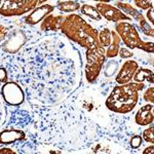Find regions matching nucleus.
<instances>
[{
  "instance_id": "obj_1",
  "label": "nucleus",
  "mask_w": 154,
  "mask_h": 154,
  "mask_svg": "<svg viewBox=\"0 0 154 154\" xmlns=\"http://www.w3.org/2000/svg\"><path fill=\"white\" fill-rule=\"evenodd\" d=\"M31 107L36 114L33 126L37 141L59 152L84 150L100 138V126L73 102Z\"/></svg>"
},
{
  "instance_id": "obj_2",
  "label": "nucleus",
  "mask_w": 154,
  "mask_h": 154,
  "mask_svg": "<svg viewBox=\"0 0 154 154\" xmlns=\"http://www.w3.org/2000/svg\"><path fill=\"white\" fill-rule=\"evenodd\" d=\"M60 31L70 41L77 43L85 51H102L99 41V31L91 27L82 17L71 14L65 17Z\"/></svg>"
},
{
  "instance_id": "obj_3",
  "label": "nucleus",
  "mask_w": 154,
  "mask_h": 154,
  "mask_svg": "<svg viewBox=\"0 0 154 154\" xmlns=\"http://www.w3.org/2000/svg\"><path fill=\"white\" fill-rule=\"evenodd\" d=\"M144 88L143 82H128L115 86L106 99V108L114 113H130L138 104L140 91Z\"/></svg>"
},
{
  "instance_id": "obj_4",
  "label": "nucleus",
  "mask_w": 154,
  "mask_h": 154,
  "mask_svg": "<svg viewBox=\"0 0 154 154\" xmlns=\"http://www.w3.org/2000/svg\"><path fill=\"white\" fill-rule=\"evenodd\" d=\"M115 32L120 37V40L130 49H142L149 54L154 53L153 41L145 42L139 35L136 27L128 21L119 22L115 27Z\"/></svg>"
},
{
  "instance_id": "obj_5",
  "label": "nucleus",
  "mask_w": 154,
  "mask_h": 154,
  "mask_svg": "<svg viewBox=\"0 0 154 154\" xmlns=\"http://www.w3.org/2000/svg\"><path fill=\"white\" fill-rule=\"evenodd\" d=\"M37 4L38 0H0V16L21 17L33 11Z\"/></svg>"
},
{
  "instance_id": "obj_6",
  "label": "nucleus",
  "mask_w": 154,
  "mask_h": 154,
  "mask_svg": "<svg viewBox=\"0 0 154 154\" xmlns=\"http://www.w3.org/2000/svg\"><path fill=\"white\" fill-rule=\"evenodd\" d=\"M86 64L84 67L85 78L89 83L96 82L99 78L104 64L106 62L105 49L102 51H85Z\"/></svg>"
},
{
  "instance_id": "obj_7",
  "label": "nucleus",
  "mask_w": 154,
  "mask_h": 154,
  "mask_svg": "<svg viewBox=\"0 0 154 154\" xmlns=\"http://www.w3.org/2000/svg\"><path fill=\"white\" fill-rule=\"evenodd\" d=\"M27 41H28V36L26 32L21 28L14 27L5 40L0 43V49L5 54H14L24 48Z\"/></svg>"
},
{
  "instance_id": "obj_8",
  "label": "nucleus",
  "mask_w": 154,
  "mask_h": 154,
  "mask_svg": "<svg viewBox=\"0 0 154 154\" xmlns=\"http://www.w3.org/2000/svg\"><path fill=\"white\" fill-rule=\"evenodd\" d=\"M0 94L7 105L18 107L21 106L26 100L25 91L21 85L16 81H7L1 86Z\"/></svg>"
},
{
  "instance_id": "obj_9",
  "label": "nucleus",
  "mask_w": 154,
  "mask_h": 154,
  "mask_svg": "<svg viewBox=\"0 0 154 154\" xmlns=\"http://www.w3.org/2000/svg\"><path fill=\"white\" fill-rule=\"evenodd\" d=\"M96 8L98 9L99 12L101 14L102 18L106 19L109 22L113 23H119L123 21H131V18L128 17L125 12H122L117 7L112 6L108 3H97Z\"/></svg>"
},
{
  "instance_id": "obj_10",
  "label": "nucleus",
  "mask_w": 154,
  "mask_h": 154,
  "mask_svg": "<svg viewBox=\"0 0 154 154\" xmlns=\"http://www.w3.org/2000/svg\"><path fill=\"white\" fill-rule=\"evenodd\" d=\"M54 6L51 5V4H43V5L35 7L33 11H31L28 16L25 17L24 22L29 26H35V25L40 23L45 17L51 14L54 11Z\"/></svg>"
},
{
  "instance_id": "obj_11",
  "label": "nucleus",
  "mask_w": 154,
  "mask_h": 154,
  "mask_svg": "<svg viewBox=\"0 0 154 154\" xmlns=\"http://www.w3.org/2000/svg\"><path fill=\"white\" fill-rule=\"evenodd\" d=\"M140 68L139 64L134 60H128L126 62L123 63L121 66L120 70H119L117 76H116L115 80L118 84H125L131 81L134 75H135L136 71Z\"/></svg>"
},
{
  "instance_id": "obj_12",
  "label": "nucleus",
  "mask_w": 154,
  "mask_h": 154,
  "mask_svg": "<svg viewBox=\"0 0 154 154\" xmlns=\"http://www.w3.org/2000/svg\"><path fill=\"white\" fill-rule=\"evenodd\" d=\"M154 106L153 104H146L141 107L135 115V121L141 126H147L153 123Z\"/></svg>"
},
{
  "instance_id": "obj_13",
  "label": "nucleus",
  "mask_w": 154,
  "mask_h": 154,
  "mask_svg": "<svg viewBox=\"0 0 154 154\" xmlns=\"http://www.w3.org/2000/svg\"><path fill=\"white\" fill-rule=\"evenodd\" d=\"M26 140V133L21 130H4L0 131V144L9 145Z\"/></svg>"
},
{
  "instance_id": "obj_14",
  "label": "nucleus",
  "mask_w": 154,
  "mask_h": 154,
  "mask_svg": "<svg viewBox=\"0 0 154 154\" xmlns=\"http://www.w3.org/2000/svg\"><path fill=\"white\" fill-rule=\"evenodd\" d=\"M65 17L63 16H53L48 14L41 22L40 29L43 32H58L61 29L62 23H63Z\"/></svg>"
},
{
  "instance_id": "obj_15",
  "label": "nucleus",
  "mask_w": 154,
  "mask_h": 154,
  "mask_svg": "<svg viewBox=\"0 0 154 154\" xmlns=\"http://www.w3.org/2000/svg\"><path fill=\"white\" fill-rule=\"evenodd\" d=\"M120 37L115 31H111V42L109 46L105 49V56L106 58L114 59L118 56V51L120 48Z\"/></svg>"
},
{
  "instance_id": "obj_16",
  "label": "nucleus",
  "mask_w": 154,
  "mask_h": 154,
  "mask_svg": "<svg viewBox=\"0 0 154 154\" xmlns=\"http://www.w3.org/2000/svg\"><path fill=\"white\" fill-rule=\"evenodd\" d=\"M115 5L117 6L118 9H120L122 12H125L130 18L135 19L136 21H140L141 19L143 18V14H141L140 11H138L137 8H135L134 6H131V4L125 3V2H121V1H116L115 2Z\"/></svg>"
},
{
  "instance_id": "obj_17",
  "label": "nucleus",
  "mask_w": 154,
  "mask_h": 154,
  "mask_svg": "<svg viewBox=\"0 0 154 154\" xmlns=\"http://www.w3.org/2000/svg\"><path fill=\"white\" fill-rule=\"evenodd\" d=\"M133 79L136 82H145L147 81L150 84H153L154 82V74L153 71L150 69L146 68H139L136 71L135 75H134Z\"/></svg>"
},
{
  "instance_id": "obj_18",
  "label": "nucleus",
  "mask_w": 154,
  "mask_h": 154,
  "mask_svg": "<svg viewBox=\"0 0 154 154\" xmlns=\"http://www.w3.org/2000/svg\"><path fill=\"white\" fill-rule=\"evenodd\" d=\"M80 4L77 1H73V0H67V1H61L58 2L57 7L60 11L62 12H74L78 11L80 8Z\"/></svg>"
},
{
  "instance_id": "obj_19",
  "label": "nucleus",
  "mask_w": 154,
  "mask_h": 154,
  "mask_svg": "<svg viewBox=\"0 0 154 154\" xmlns=\"http://www.w3.org/2000/svg\"><path fill=\"white\" fill-rule=\"evenodd\" d=\"M79 9H80L81 14L88 17V18H91L94 21H101L102 16L98 9L96 8V6L89 5V4H83L82 6H80Z\"/></svg>"
},
{
  "instance_id": "obj_20",
  "label": "nucleus",
  "mask_w": 154,
  "mask_h": 154,
  "mask_svg": "<svg viewBox=\"0 0 154 154\" xmlns=\"http://www.w3.org/2000/svg\"><path fill=\"white\" fill-rule=\"evenodd\" d=\"M99 41L102 48H107L111 42V31L108 28H104L99 32Z\"/></svg>"
},
{
  "instance_id": "obj_21",
  "label": "nucleus",
  "mask_w": 154,
  "mask_h": 154,
  "mask_svg": "<svg viewBox=\"0 0 154 154\" xmlns=\"http://www.w3.org/2000/svg\"><path fill=\"white\" fill-rule=\"evenodd\" d=\"M139 27H140L141 31H142L146 36H149V37L154 36V30H153L152 25L148 23L147 20L145 19V17H143V18L139 21Z\"/></svg>"
},
{
  "instance_id": "obj_22",
  "label": "nucleus",
  "mask_w": 154,
  "mask_h": 154,
  "mask_svg": "<svg viewBox=\"0 0 154 154\" xmlns=\"http://www.w3.org/2000/svg\"><path fill=\"white\" fill-rule=\"evenodd\" d=\"M117 70H118V62L111 59L110 61L106 64L105 69H104V74H105L106 77H112Z\"/></svg>"
},
{
  "instance_id": "obj_23",
  "label": "nucleus",
  "mask_w": 154,
  "mask_h": 154,
  "mask_svg": "<svg viewBox=\"0 0 154 154\" xmlns=\"http://www.w3.org/2000/svg\"><path fill=\"white\" fill-rule=\"evenodd\" d=\"M142 139L144 141H146L147 143H150V144L154 143V128H153L152 123H151L148 128H146V130L143 131Z\"/></svg>"
},
{
  "instance_id": "obj_24",
  "label": "nucleus",
  "mask_w": 154,
  "mask_h": 154,
  "mask_svg": "<svg viewBox=\"0 0 154 154\" xmlns=\"http://www.w3.org/2000/svg\"><path fill=\"white\" fill-rule=\"evenodd\" d=\"M136 6L141 9L147 11L149 8L153 7V0H134Z\"/></svg>"
},
{
  "instance_id": "obj_25",
  "label": "nucleus",
  "mask_w": 154,
  "mask_h": 154,
  "mask_svg": "<svg viewBox=\"0 0 154 154\" xmlns=\"http://www.w3.org/2000/svg\"><path fill=\"white\" fill-rule=\"evenodd\" d=\"M12 28H14V26H5L3 24H0V43L5 40V38Z\"/></svg>"
},
{
  "instance_id": "obj_26",
  "label": "nucleus",
  "mask_w": 154,
  "mask_h": 154,
  "mask_svg": "<svg viewBox=\"0 0 154 154\" xmlns=\"http://www.w3.org/2000/svg\"><path fill=\"white\" fill-rule=\"evenodd\" d=\"M143 98H144V100L146 102H148V103H150V104L154 103V88L153 86L146 89L143 95Z\"/></svg>"
},
{
  "instance_id": "obj_27",
  "label": "nucleus",
  "mask_w": 154,
  "mask_h": 154,
  "mask_svg": "<svg viewBox=\"0 0 154 154\" xmlns=\"http://www.w3.org/2000/svg\"><path fill=\"white\" fill-rule=\"evenodd\" d=\"M142 143H143V139L140 135H136V136L131 137V142H130L131 147L133 149H138L141 145H142Z\"/></svg>"
},
{
  "instance_id": "obj_28",
  "label": "nucleus",
  "mask_w": 154,
  "mask_h": 154,
  "mask_svg": "<svg viewBox=\"0 0 154 154\" xmlns=\"http://www.w3.org/2000/svg\"><path fill=\"white\" fill-rule=\"evenodd\" d=\"M118 56L120 57L121 59H130V58H133L134 54H133V51H130V48H120L118 51Z\"/></svg>"
},
{
  "instance_id": "obj_29",
  "label": "nucleus",
  "mask_w": 154,
  "mask_h": 154,
  "mask_svg": "<svg viewBox=\"0 0 154 154\" xmlns=\"http://www.w3.org/2000/svg\"><path fill=\"white\" fill-rule=\"evenodd\" d=\"M8 81V73H7L6 68L0 67V82L5 83Z\"/></svg>"
},
{
  "instance_id": "obj_30",
  "label": "nucleus",
  "mask_w": 154,
  "mask_h": 154,
  "mask_svg": "<svg viewBox=\"0 0 154 154\" xmlns=\"http://www.w3.org/2000/svg\"><path fill=\"white\" fill-rule=\"evenodd\" d=\"M5 119H6V110H5V108H4L2 102L0 101V126L3 125Z\"/></svg>"
},
{
  "instance_id": "obj_31",
  "label": "nucleus",
  "mask_w": 154,
  "mask_h": 154,
  "mask_svg": "<svg viewBox=\"0 0 154 154\" xmlns=\"http://www.w3.org/2000/svg\"><path fill=\"white\" fill-rule=\"evenodd\" d=\"M146 17H147L148 21L150 22V24L153 25V23H154V9H153V7H152V8L147 9V14H146Z\"/></svg>"
},
{
  "instance_id": "obj_32",
  "label": "nucleus",
  "mask_w": 154,
  "mask_h": 154,
  "mask_svg": "<svg viewBox=\"0 0 154 154\" xmlns=\"http://www.w3.org/2000/svg\"><path fill=\"white\" fill-rule=\"evenodd\" d=\"M16 154L17 152L16 151H14L12 149L8 148V147H3L0 149V154Z\"/></svg>"
},
{
  "instance_id": "obj_33",
  "label": "nucleus",
  "mask_w": 154,
  "mask_h": 154,
  "mask_svg": "<svg viewBox=\"0 0 154 154\" xmlns=\"http://www.w3.org/2000/svg\"><path fill=\"white\" fill-rule=\"evenodd\" d=\"M153 151H154V146H153V144H151V146H149V147H146L145 148V150L143 151V153L144 154H152L153 153Z\"/></svg>"
},
{
  "instance_id": "obj_34",
  "label": "nucleus",
  "mask_w": 154,
  "mask_h": 154,
  "mask_svg": "<svg viewBox=\"0 0 154 154\" xmlns=\"http://www.w3.org/2000/svg\"><path fill=\"white\" fill-rule=\"evenodd\" d=\"M93 1L99 2V3H109V2H111L112 0H93Z\"/></svg>"
},
{
  "instance_id": "obj_35",
  "label": "nucleus",
  "mask_w": 154,
  "mask_h": 154,
  "mask_svg": "<svg viewBox=\"0 0 154 154\" xmlns=\"http://www.w3.org/2000/svg\"><path fill=\"white\" fill-rule=\"evenodd\" d=\"M45 1H48V0H38V4H42V3H44Z\"/></svg>"
}]
</instances>
